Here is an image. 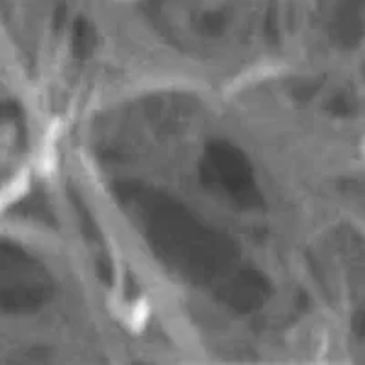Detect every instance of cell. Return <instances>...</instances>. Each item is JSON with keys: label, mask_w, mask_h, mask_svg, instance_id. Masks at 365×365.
Segmentation results:
<instances>
[{"label": "cell", "mask_w": 365, "mask_h": 365, "mask_svg": "<svg viewBox=\"0 0 365 365\" xmlns=\"http://www.w3.org/2000/svg\"><path fill=\"white\" fill-rule=\"evenodd\" d=\"M19 117V106L15 103H0V123Z\"/></svg>", "instance_id": "cell-1"}]
</instances>
